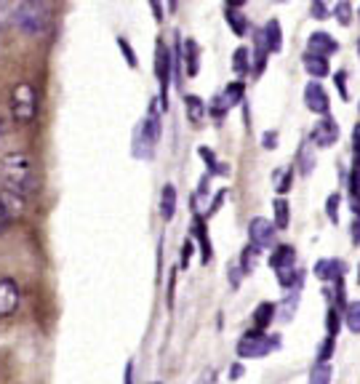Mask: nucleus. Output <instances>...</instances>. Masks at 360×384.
<instances>
[{"label":"nucleus","instance_id":"obj_1","mask_svg":"<svg viewBox=\"0 0 360 384\" xmlns=\"http://www.w3.org/2000/svg\"><path fill=\"white\" fill-rule=\"evenodd\" d=\"M0 182L11 192L32 195L38 190V173H35L32 158L27 152H22V150L6 152L3 160H0Z\"/></svg>","mask_w":360,"mask_h":384},{"label":"nucleus","instance_id":"obj_2","mask_svg":"<svg viewBox=\"0 0 360 384\" xmlns=\"http://www.w3.org/2000/svg\"><path fill=\"white\" fill-rule=\"evenodd\" d=\"M13 25L25 35H43L51 25V6L48 0H22L13 11Z\"/></svg>","mask_w":360,"mask_h":384},{"label":"nucleus","instance_id":"obj_3","mask_svg":"<svg viewBox=\"0 0 360 384\" xmlns=\"http://www.w3.org/2000/svg\"><path fill=\"white\" fill-rule=\"evenodd\" d=\"M11 112L16 123H32L38 115V96L29 83H19L11 91Z\"/></svg>","mask_w":360,"mask_h":384},{"label":"nucleus","instance_id":"obj_4","mask_svg":"<svg viewBox=\"0 0 360 384\" xmlns=\"http://www.w3.org/2000/svg\"><path fill=\"white\" fill-rule=\"evenodd\" d=\"M280 347V336H267L265 331H248L240 336L238 342V355L240 358H265L272 350Z\"/></svg>","mask_w":360,"mask_h":384},{"label":"nucleus","instance_id":"obj_5","mask_svg":"<svg viewBox=\"0 0 360 384\" xmlns=\"http://www.w3.org/2000/svg\"><path fill=\"white\" fill-rule=\"evenodd\" d=\"M25 211V195L11 192V190H3L0 192V235L13 225V219Z\"/></svg>","mask_w":360,"mask_h":384},{"label":"nucleus","instance_id":"obj_6","mask_svg":"<svg viewBox=\"0 0 360 384\" xmlns=\"http://www.w3.org/2000/svg\"><path fill=\"white\" fill-rule=\"evenodd\" d=\"M155 72L160 80V105L166 110L168 107V83H171V53L163 40H158V51H155Z\"/></svg>","mask_w":360,"mask_h":384},{"label":"nucleus","instance_id":"obj_7","mask_svg":"<svg viewBox=\"0 0 360 384\" xmlns=\"http://www.w3.org/2000/svg\"><path fill=\"white\" fill-rule=\"evenodd\" d=\"M248 240H251V246H256L259 251H265V249H272L275 246V225L265 219V216H256L248 222Z\"/></svg>","mask_w":360,"mask_h":384},{"label":"nucleus","instance_id":"obj_8","mask_svg":"<svg viewBox=\"0 0 360 384\" xmlns=\"http://www.w3.org/2000/svg\"><path fill=\"white\" fill-rule=\"evenodd\" d=\"M309 142L318 147V150H326V147H333L339 142V126H336V120L333 118H320L315 123V128L309 133Z\"/></svg>","mask_w":360,"mask_h":384},{"label":"nucleus","instance_id":"obj_9","mask_svg":"<svg viewBox=\"0 0 360 384\" xmlns=\"http://www.w3.org/2000/svg\"><path fill=\"white\" fill-rule=\"evenodd\" d=\"M305 105L309 112H315V115H328V107H331V102H328V93H326V88L320 86V80H309L305 86Z\"/></svg>","mask_w":360,"mask_h":384},{"label":"nucleus","instance_id":"obj_10","mask_svg":"<svg viewBox=\"0 0 360 384\" xmlns=\"http://www.w3.org/2000/svg\"><path fill=\"white\" fill-rule=\"evenodd\" d=\"M19 286L11 278H0V318H11L13 312L19 310Z\"/></svg>","mask_w":360,"mask_h":384},{"label":"nucleus","instance_id":"obj_11","mask_svg":"<svg viewBox=\"0 0 360 384\" xmlns=\"http://www.w3.org/2000/svg\"><path fill=\"white\" fill-rule=\"evenodd\" d=\"M307 51L309 53H318V56H331V53L339 51V43L333 40V35H328V32H323V29H318V32H312L309 38H307Z\"/></svg>","mask_w":360,"mask_h":384},{"label":"nucleus","instance_id":"obj_12","mask_svg":"<svg viewBox=\"0 0 360 384\" xmlns=\"http://www.w3.org/2000/svg\"><path fill=\"white\" fill-rule=\"evenodd\" d=\"M182 62H185V72L187 75H198L200 72V48H198V43L189 38L182 43Z\"/></svg>","mask_w":360,"mask_h":384},{"label":"nucleus","instance_id":"obj_13","mask_svg":"<svg viewBox=\"0 0 360 384\" xmlns=\"http://www.w3.org/2000/svg\"><path fill=\"white\" fill-rule=\"evenodd\" d=\"M315 275H318L320 280H339L342 275H345V265L339 262V259H320L318 265H315Z\"/></svg>","mask_w":360,"mask_h":384},{"label":"nucleus","instance_id":"obj_14","mask_svg":"<svg viewBox=\"0 0 360 384\" xmlns=\"http://www.w3.org/2000/svg\"><path fill=\"white\" fill-rule=\"evenodd\" d=\"M262 35H265V43H267V51L269 53H278L283 48V29H280V22L278 19H269L262 29Z\"/></svg>","mask_w":360,"mask_h":384},{"label":"nucleus","instance_id":"obj_15","mask_svg":"<svg viewBox=\"0 0 360 384\" xmlns=\"http://www.w3.org/2000/svg\"><path fill=\"white\" fill-rule=\"evenodd\" d=\"M269 265H272L275 272H280V270H291V267H296V251H293L291 246H278V249L272 251Z\"/></svg>","mask_w":360,"mask_h":384},{"label":"nucleus","instance_id":"obj_16","mask_svg":"<svg viewBox=\"0 0 360 384\" xmlns=\"http://www.w3.org/2000/svg\"><path fill=\"white\" fill-rule=\"evenodd\" d=\"M305 69L312 75L315 80H323L328 72H331V67H328V59L326 56H318V53H305Z\"/></svg>","mask_w":360,"mask_h":384},{"label":"nucleus","instance_id":"obj_17","mask_svg":"<svg viewBox=\"0 0 360 384\" xmlns=\"http://www.w3.org/2000/svg\"><path fill=\"white\" fill-rule=\"evenodd\" d=\"M253 329L256 331H267L269 329V323L275 320V305L272 302H262V305L253 310Z\"/></svg>","mask_w":360,"mask_h":384},{"label":"nucleus","instance_id":"obj_18","mask_svg":"<svg viewBox=\"0 0 360 384\" xmlns=\"http://www.w3.org/2000/svg\"><path fill=\"white\" fill-rule=\"evenodd\" d=\"M296 307H299V289H291L288 291V296L280 302L278 307H275V318H280V320H288L293 318V312H296Z\"/></svg>","mask_w":360,"mask_h":384},{"label":"nucleus","instance_id":"obj_19","mask_svg":"<svg viewBox=\"0 0 360 384\" xmlns=\"http://www.w3.org/2000/svg\"><path fill=\"white\" fill-rule=\"evenodd\" d=\"M312 142L309 139H305L302 142V147H299V155H296V160H299V171L305 173V176H309L312 173V168H315V150H312Z\"/></svg>","mask_w":360,"mask_h":384},{"label":"nucleus","instance_id":"obj_20","mask_svg":"<svg viewBox=\"0 0 360 384\" xmlns=\"http://www.w3.org/2000/svg\"><path fill=\"white\" fill-rule=\"evenodd\" d=\"M173 213H176V187L166 185L163 187V195H160V216L168 222Z\"/></svg>","mask_w":360,"mask_h":384},{"label":"nucleus","instance_id":"obj_21","mask_svg":"<svg viewBox=\"0 0 360 384\" xmlns=\"http://www.w3.org/2000/svg\"><path fill=\"white\" fill-rule=\"evenodd\" d=\"M232 72L240 75V78H243V75H251V51H248V48L240 46L238 51L232 53Z\"/></svg>","mask_w":360,"mask_h":384},{"label":"nucleus","instance_id":"obj_22","mask_svg":"<svg viewBox=\"0 0 360 384\" xmlns=\"http://www.w3.org/2000/svg\"><path fill=\"white\" fill-rule=\"evenodd\" d=\"M225 16H227V25H229V29H232L235 35H246L248 25H246V16L240 13V8H227Z\"/></svg>","mask_w":360,"mask_h":384},{"label":"nucleus","instance_id":"obj_23","mask_svg":"<svg viewBox=\"0 0 360 384\" xmlns=\"http://www.w3.org/2000/svg\"><path fill=\"white\" fill-rule=\"evenodd\" d=\"M256 265H259V249L248 243V246L243 249V253H240V267H243V272L248 275V272L256 270Z\"/></svg>","mask_w":360,"mask_h":384},{"label":"nucleus","instance_id":"obj_24","mask_svg":"<svg viewBox=\"0 0 360 384\" xmlns=\"http://www.w3.org/2000/svg\"><path fill=\"white\" fill-rule=\"evenodd\" d=\"M195 238L200 240V249H203V262H211V246H208V232H206V225L203 219L195 216Z\"/></svg>","mask_w":360,"mask_h":384},{"label":"nucleus","instance_id":"obj_25","mask_svg":"<svg viewBox=\"0 0 360 384\" xmlns=\"http://www.w3.org/2000/svg\"><path fill=\"white\" fill-rule=\"evenodd\" d=\"M309 384H331V366L328 363H315L309 371Z\"/></svg>","mask_w":360,"mask_h":384},{"label":"nucleus","instance_id":"obj_26","mask_svg":"<svg viewBox=\"0 0 360 384\" xmlns=\"http://www.w3.org/2000/svg\"><path fill=\"white\" fill-rule=\"evenodd\" d=\"M345 323L347 329L352 333H360V302H352V305H347L345 310Z\"/></svg>","mask_w":360,"mask_h":384},{"label":"nucleus","instance_id":"obj_27","mask_svg":"<svg viewBox=\"0 0 360 384\" xmlns=\"http://www.w3.org/2000/svg\"><path fill=\"white\" fill-rule=\"evenodd\" d=\"M272 208H275V227L286 230L288 227V203H286V198H275Z\"/></svg>","mask_w":360,"mask_h":384},{"label":"nucleus","instance_id":"obj_28","mask_svg":"<svg viewBox=\"0 0 360 384\" xmlns=\"http://www.w3.org/2000/svg\"><path fill=\"white\" fill-rule=\"evenodd\" d=\"M243 91H246V86H243L240 80L229 83V86L225 88V93H222V96H225V102L229 105V110H232V107H235L240 102V99H243Z\"/></svg>","mask_w":360,"mask_h":384},{"label":"nucleus","instance_id":"obj_29","mask_svg":"<svg viewBox=\"0 0 360 384\" xmlns=\"http://www.w3.org/2000/svg\"><path fill=\"white\" fill-rule=\"evenodd\" d=\"M185 105H187V118L192 120V123H200V120H203V115H206L203 102H200L198 96H187Z\"/></svg>","mask_w":360,"mask_h":384},{"label":"nucleus","instance_id":"obj_30","mask_svg":"<svg viewBox=\"0 0 360 384\" xmlns=\"http://www.w3.org/2000/svg\"><path fill=\"white\" fill-rule=\"evenodd\" d=\"M333 16H336V22L342 27L352 25V3L349 0H339L336 8H333Z\"/></svg>","mask_w":360,"mask_h":384},{"label":"nucleus","instance_id":"obj_31","mask_svg":"<svg viewBox=\"0 0 360 384\" xmlns=\"http://www.w3.org/2000/svg\"><path fill=\"white\" fill-rule=\"evenodd\" d=\"M272 182H275V190H278L280 195L288 192V187H291V168H275Z\"/></svg>","mask_w":360,"mask_h":384},{"label":"nucleus","instance_id":"obj_32","mask_svg":"<svg viewBox=\"0 0 360 384\" xmlns=\"http://www.w3.org/2000/svg\"><path fill=\"white\" fill-rule=\"evenodd\" d=\"M13 11H16L13 0H0V29H6L13 22Z\"/></svg>","mask_w":360,"mask_h":384},{"label":"nucleus","instance_id":"obj_33","mask_svg":"<svg viewBox=\"0 0 360 384\" xmlns=\"http://www.w3.org/2000/svg\"><path fill=\"white\" fill-rule=\"evenodd\" d=\"M208 112H211V115H213L216 120H222V118L227 115V112H229V105L225 102V96H222V93H219V96H213V99H211V107H208Z\"/></svg>","mask_w":360,"mask_h":384},{"label":"nucleus","instance_id":"obj_34","mask_svg":"<svg viewBox=\"0 0 360 384\" xmlns=\"http://www.w3.org/2000/svg\"><path fill=\"white\" fill-rule=\"evenodd\" d=\"M118 46H120V51H123V56H126V62H128V67H139V59H136V53H133V48L128 46V40L126 38H118Z\"/></svg>","mask_w":360,"mask_h":384},{"label":"nucleus","instance_id":"obj_35","mask_svg":"<svg viewBox=\"0 0 360 384\" xmlns=\"http://www.w3.org/2000/svg\"><path fill=\"white\" fill-rule=\"evenodd\" d=\"M339 326H342V320H339V310H328V315H326V329H328V336H336Z\"/></svg>","mask_w":360,"mask_h":384},{"label":"nucleus","instance_id":"obj_36","mask_svg":"<svg viewBox=\"0 0 360 384\" xmlns=\"http://www.w3.org/2000/svg\"><path fill=\"white\" fill-rule=\"evenodd\" d=\"M331 352H333V336H326L323 347H318V363H328Z\"/></svg>","mask_w":360,"mask_h":384},{"label":"nucleus","instance_id":"obj_37","mask_svg":"<svg viewBox=\"0 0 360 384\" xmlns=\"http://www.w3.org/2000/svg\"><path fill=\"white\" fill-rule=\"evenodd\" d=\"M309 13H312V19H326L328 16V6H326V0H312V8H309Z\"/></svg>","mask_w":360,"mask_h":384},{"label":"nucleus","instance_id":"obj_38","mask_svg":"<svg viewBox=\"0 0 360 384\" xmlns=\"http://www.w3.org/2000/svg\"><path fill=\"white\" fill-rule=\"evenodd\" d=\"M227 272H229V286H232V289H238L240 280H243V275H246V272H243V267H240V265H229V267H227Z\"/></svg>","mask_w":360,"mask_h":384},{"label":"nucleus","instance_id":"obj_39","mask_svg":"<svg viewBox=\"0 0 360 384\" xmlns=\"http://www.w3.org/2000/svg\"><path fill=\"white\" fill-rule=\"evenodd\" d=\"M333 83H336V88H339V93H342V99H349V91H347V72L342 69V72H336L333 75Z\"/></svg>","mask_w":360,"mask_h":384},{"label":"nucleus","instance_id":"obj_40","mask_svg":"<svg viewBox=\"0 0 360 384\" xmlns=\"http://www.w3.org/2000/svg\"><path fill=\"white\" fill-rule=\"evenodd\" d=\"M339 200H342V195H331L328 198V203H326V208H328V216H331V222H339Z\"/></svg>","mask_w":360,"mask_h":384},{"label":"nucleus","instance_id":"obj_41","mask_svg":"<svg viewBox=\"0 0 360 384\" xmlns=\"http://www.w3.org/2000/svg\"><path fill=\"white\" fill-rule=\"evenodd\" d=\"M262 147H265V150H275V147H278V131H267L265 136H262Z\"/></svg>","mask_w":360,"mask_h":384},{"label":"nucleus","instance_id":"obj_42","mask_svg":"<svg viewBox=\"0 0 360 384\" xmlns=\"http://www.w3.org/2000/svg\"><path fill=\"white\" fill-rule=\"evenodd\" d=\"M352 150H355V163L360 168V123L355 126V133H352Z\"/></svg>","mask_w":360,"mask_h":384},{"label":"nucleus","instance_id":"obj_43","mask_svg":"<svg viewBox=\"0 0 360 384\" xmlns=\"http://www.w3.org/2000/svg\"><path fill=\"white\" fill-rule=\"evenodd\" d=\"M149 8H152L155 22H163V6H160V0H149Z\"/></svg>","mask_w":360,"mask_h":384},{"label":"nucleus","instance_id":"obj_44","mask_svg":"<svg viewBox=\"0 0 360 384\" xmlns=\"http://www.w3.org/2000/svg\"><path fill=\"white\" fill-rule=\"evenodd\" d=\"M352 243L360 246V216H352Z\"/></svg>","mask_w":360,"mask_h":384},{"label":"nucleus","instance_id":"obj_45","mask_svg":"<svg viewBox=\"0 0 360 384\" xmlns=\"http://www.w3.org/2000/svg\"><path fill=\"white\" fill-rule=\"evenodd\" d=\"M189 253H192V240L185 243V251H182V267H189Z\"/></svg>","mask_w":360,"mask_h":384},{"label":"nucleus","instance_id":"obj_46","mask_svg":"<svg viewBox=\"0 0 360 384\" xmlns=\"http://www.w3.org/2000/svg\"><path fill=\"white\" fill-rule=\"evenodd\" d=\"M243 376V366H232L229 369V379H240Z\"/></svg>","mask_w":360,"mask_h":384},{"label":"nucleus","instance_id":"obj_47","mask_svg":"<svg viewBox=\"0 0 360 384\" xmlns=\"http://www.w3.org/2000/svg\"><path fill=\"white\" fill-rule=\"evenodd\" d=\"M211 379H213V371H206L203 376H200V382H198V384H211Z\"/></svg>","mask_w":360,"mask_h":384},{"label":"nucleus","instance_id":"obj_48","mask_svg":"<svg viewBox=\"0 0 360 384\" xmlns=\"http://www.w3.org/2000/svg\"><path fill=\"white\" fill-rule=\"evenodd\" d=\"M246 0H227V8H240Z\"/></svg>","mask_w":360,"mask_h":384},{"label":"nucleus","instance_id":"obj_49","mask_svg":"<svg viewBox=\"0 0 360 384\" xmlns=\"http://www.w3.org/2000/svg\"><path fill=\"white\" fill-rule=\"evenodd\" d=\"M166 3H168V8H171V13L176 11V8H179V0H166Z\"/></svg>","mask_w":360,"mask_h":384},{"label":"nucleus","instance_id":"obj_50","mask_svg":"<svg viewBox=\"0 0 360 384\" xmlns=\"http://www.w3.org/2000/svg\"><path fill=\"white\" fill-rule=\"evenodd\" d=\"M358 283H360V265H358Z\"/></svg>","mask_w":360,"mask_h":384},{"label":"nucleus","instance_id":"obj_51","mask_svg":"<svg viewBox=\"0 0 360 384\" xmlns=\"http://www.w3.org/2000/svg\"><path fill=\"white\" fill-rule=\"evenodd\" d=\"M358 56H360V40H358Z\"/></svg>","mask_w":360,"mask_h":384},{"label":"nucleus","instance_id":"obj_52","mask_svg":"<svg viewBox=\"0 0 360 384\" xmlns=\"http://www.w3.org/2000/svg\"><path fill=\"white\" fill-rule=\"evenodd\" d=\"M275 3H283V0H275Z\"/></svg>","mask_w":360,"mask_h":384},{"label":"nucleus","instance_id":"obj_53","mask_svg":"<svg viewBox=\"0 0 360 384\" xmlns=\"http://www.w3.org/2000/svg\"><path fill=\"white\" fill-rule=\"evenodd\" d=\"M152 384H160V382H152Z\"/></svg>","mask_w":360,"mask_h":384},{"label":"nucleus","instance_id":"obj_54","mask_svg":"<svg viewBox=\"0 0 360 384\" xmlns=\"http://www.w3.org/2000/svg\"><path fill=\"white\" fill-rule=\"evenodd\" d=\"M358 16H360V11H358Z\"/></svg>","mask_w":360,"mask_h":384}]
</instances>
